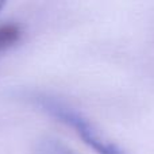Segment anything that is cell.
Segmentation results:
<instances>
[{
  "label": "cell",
  "mask_w": 154,
  "mask_h": 154,
  "mask_svg": "<svg viewBox=\"0 0 154 154\" xmlns=\"http://www.w3.org/2000/svg\"><path fill=\"white\" fill-rule=\"evenodd\" d=\"M20 29L18 24H3L0 26V53L11 46H14L20 39Z\"/></svg>",
  "instance_id": "cell-2"
},
{
  "label": "cell",
  "mask_w": 154,
  "mask_h": 154,
  "mask_svg": "<svg viewBox=\"0 0 154 154\" xmlns=\"http://www.w3.org/2000/svg\"><path fill=\"white\" fill-rule=\"evenodd\" d=\"M34 103L51 118L76 130L79 137L84 141V143L92 147L97 154H127L126 150L122 149L119 145L106 138L101 134V131L81 112L68 106L66 103H62L58 99L45 95L35 96Z\"/></svg>",
  "instance_id": "cell-1"
},
{
  "label": "cell",
  "mask_w": 154,
  "mask_h": 154,
  "mask_svg": "<svg viewBox=\"0 0 154 154\" xmlns=\"http://www.w3.org/2000/svg\"><path fill=\"white\" fill-rule=\"evenodd\" d=\"M5 3H7V0H0V11L3 10V7L5 5Z\"/></svg>",
  "instance_id": "cell-4"
},
{
  "label": "cell",
  "mask_w": 154,
  "mask_h": 154,
  "mask_svg": "<svg viewBox=\"0 0 154 154\" xmlns=\"http://www.w3.org/2000/svg\"><path fill=\"white\" fill-rule=\"evenodd\" d=\"M38 154H76L68 146L53 138L42 139L38 145Z\"/></svg>",
  "instance_id": "cell-3"
}]
</instances>
